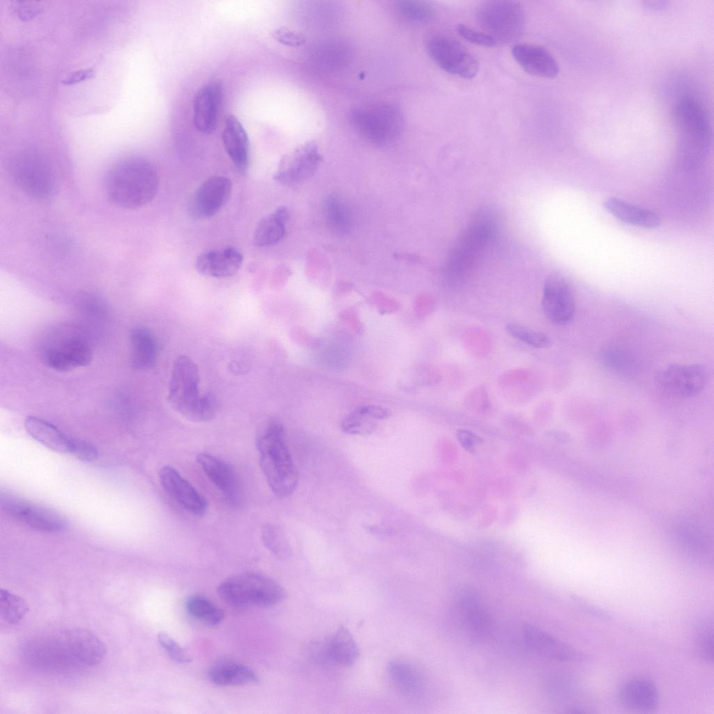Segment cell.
Wrapping results in <instances>:
<instances>
[{
	"mask_svg": "<svg viewBox=\"0 0 714 714\" xmlns=\"http://www.w3.org/2000/svg\"><path fill=\"white\" fill-rule=\"evenodd\" d=\"M105 655V646L97 636L77 628L35 636L21 649L22 658L29 667L54 673L96 667Z\"/></svg>",
	"mask_w": 714,
	"mask_h": 714,
	"instance_id": "1",
	"label": "cell"
},
{
	"mask_svg": "<svg viewBox=\"0 0 714 714\" xmlns=\"http://www.w3.org/2000/svg\"><path fill=\"white\" fill-rule=\"evenodd\" d=\"M105 191L114 204L136 209L151 202L158 189V174L147 158L135 155L122 158L107 172Z\"/></svg>",
	"mask_w": 714,
	"mask_h": 714,
	"instance_id": "2",
	"label": "cell"
},
{
	"mask_svg": "<svg viewBox=\"0 0 714 714\" xmlns=\"http://www.w3.org/2000/svg\"><path fill=\"white\" fill-rule=\"evenodd\" d=\"M259 464L272 492L287 497L296 489L298 474L287 443L281 420L272 417L259 427L256 436Z\"/></svg>",
	"mask_w": 714,
	"mask_h": 714,
	"instance_id": "3",
	"label": "cell"
},
{
	"mask_svg": "<svg viewBox=\"0 0 714 714\" xmlns=\"http://www.w3.org/2000/svg\"><path fill=\"white\" fill-rule=\"evenodd\" d=\"M199 369L188 356H178L173 364L168 386V401L172 407L188 420L205 423L213 418L218 403L211 393L199 389Z\"/></svg>",
	"mask_w": 714,
	"mask_h": 714,
	"instance_id": "4",
	"label": "cell"
},
{
	"mask_svg": "<svg viewBox=\"0 0 714 714\" xmlns=\"http://www.w3.org/2000/svg\"><path fill=\"white\" fill-rule=\"evenodd\" d=\"M499 229L498 218L489 210L476 213L455 243L446 260L445 271L450 279L466 275L491 245Z\"/></svg>",
	"mask_w": 714,
	"mask_h": 714,
	"instance_id": "5",
	"label": "cell"
},
{
	"mask_svg": "<svg viewBox=\"0 0 714 714\" xmlns=\"http://www.w3.org/2000/svg\"><path fill=\"white\" fill-rule=\"evenodd\" d=\"M681 158L690 164L703 159L708 151L711 130L706 111L690 96L682 98L673 110Z\"/></svg>",
	"mask_w": 714,
	"mask_h": 714,
	"instance_id": "6",
	"label": "cell"
},
{
	"mask_svg": "<svg viewBox=\"0 0 714 714\" xmlns=\"http://www.w3.org/2000/svg\"><path fill=\"white\" fill-rule=\"evenodd\" d=\"M220 598L235 608L269 607L285 598L283 588L275 580L258 573L246 572L230 577L218 588Z\"/></svg>",
	"mask_w": 714,
	"mask_h": 714,
	"instance_id": "7",
	"label": "cell"
},
{
	"mask_svg": "<svg viewBox=\"0 0 714 714\" xmlns=\"http://www.w3.org/2000/svg\"><path fill=\"white\" fill-rule=\"evenodd\" d=\"M349 120L365 139L378 146L394 142L400 136L404 125L400 108L390 102H381L353 109Z\"/></svg>",
	"mask_w": 714,
	"mask_h": 714,
	"instance_id": "8",
	"label": "cell"
},
{
	"mask_svg": "<svg viewBox=\"0 0 714 714\" xmlns=\"http://www.w3.org/2000/svg\"><path fill=\"white\" fill-rule=\"evenodd\" d=\"M483 32L497 44H508L519 38L525 27V13L521 4L512 0H492L481 3L476 11Z\"/></svg>",
	"mask_w": 714,
	"mask_h": 714,
	"instance_id": "9",
	"label": "cell"
},
{
	"mask_svg": "<svg viewBox=\"0 0 714 714\" xmlns=\"http://www.w3.org/2000/svg\"><path fill=\"white\" fill-rule=\"evenodd\" d=\"M9 172L15 184L27 196L45 200L56 192L57 181L48 161L32 151L15 155L9 164Z\"/></svg>",
	"mask_w": 714,
	"mask_h": 714,
	"instance_id": "10",
	"label": "cell"
},
{
	"mask_svg": "<svg viewBox=\"0 0 714 714\" xmlns=\"http://www.w3.org/2000/svg\"><path fill=\"white\" fill-rule=\"evenodd\" d=\"M427 50L434 63L450 74L471 79L478 72L477 60L455 40L442 36H433L427 43Z\"/></svg>",
	"mask_w": 714,
	"mask_h": 714,
	"instance_id": "11",
	"label": "cell"
},
{
	"mask_svg": "<svg viewBox=\"0 0 714 714\" xmlns=\"http://www.w3.org/2000/svg\"><path fill=\"white\" fill-rule=\"evenodd\" d=\"M707 379L705 367L699 364H672L664 367L656 374L657 387L664 393L678 398L698 395Z\"/></svg>",
	"mask_w": 714,
	"mask_h": 714,
	"instance_id": "12",
	"label": "cell"
},
{
	"mask_svg": "<svg viewBox=\"0 0 714 714\" xmlns=\"http://www.w3.org/2000/svg\"><path fill=\"white\" fill-rule=\"evenodd\" d=\"M322 156L316 142L299 145L280 160L273 178L284 185H296L310 178L317 170Z\"/></svg>",
	"mask_w": 714,
	"mask_h": 714,
	"instance_id": "13",
	"label": "cell"
},
{
	"mask_svg": "<svg viewBox=\"0 0 714 714\" xmlns=\"http://www.w3.org/2000/svg\"><path fill=\"white\" fill-rule=\"evenodd\" d=\"M1 506L10 516L38 531L56 533L66 528V520L57 512L12 495L1 494Z\"/></svg>",
	"mask_w": 714,
	"mask_h": 714,
	"instance_id": "14",
	"label": "cell"
},
{
	"mask_svg": "<svg viewBox=\"0 0 714 714\" xmlns=\"http://www.w3.org/2000/svg\"><path fill=\"white\" fill-rule=\"evenodd\" d=\"M542 307L546 317L555 324H566L573 317L575 310L574 292L568 281L561 275L552 274L546 279Z\"/></svg>",
	"mask_w": 714,
	"mask_h": 714,
	"instance_id": "15",
	"label": "cell"
},
{
	"mask_svg": "<svg viewBox=\"0 0 714 714\" xmlns=\"http://www.w3.org/2000/svg\"><path fill=\"white\" fill-rule=\"evenodd\" d=\"M231 191V181L223 176L205 180L196 190L189 202V213L195 219L214 216L226 204Z\"/></svg>",
	"mask_w": 714,
	"mask_h": 714,
	"instance_id": "16",
	"label": "cell"
},
{
	"mask_svg": "<svg viewBox=\"0 0 714 714\" xmlns=\"http://www.w3.org/2000/svg\"><path fill=\"white\" fill-rule=\"evenodd\" d=\"M43 358L50 368L60 372L88 365L93 357L89 345L75 337H64L46 346Z\"/></svg>",
	"mask_w": 714,
	"mask_h": 714,
	"instance_id": "17",
	"label": "cell"
},
{
	"mask_svg": "<svg viewBox=\"0 0 714 714\" xmlns=\"http://www.w3.org/2000/svg\"><path fill=\"white\" fill-rule=\"evenodd\" d=\"M196 461L228 503L233 506L241 503L240 482L234 468L229 462L206 453L197 454Z\"/></svg>",
	"mask_w": 714,
	"mask_h": 714,
	"instance_id": "18",
	"label": "cell"
},
{
	"mask_svg": "<svg viewBox=\"0 0 714 714\" xmlns=\"http://www.w3.org/2000/svg\"><path fill=\"white\" fill-rule=\"evenodd\" d=\"M159 479L165 491L185 510L197 516L205 514V498L177 470L164 466L159 471Z\"/></svg>",
	"mask_w": 714,
	"mask_h": 714,
	"instance_id": "19",
	"label": "cell"
},
{
	"mask_svg": "<svg viewBox=\"0 0 714 714\" xmlns=\"http://www.w3.org/2000/svg\"><path fill=\"white\" fill-rule=\"evenodd\" d=\"M222 96V84L218 80L209 82L197 91L193 100L192 118L200 132L209 135L215 130Z\"/></svg>",
	"mask_w": 714,
	"mask_h": 714,
	"instance_id": "20",
	"label": "cell"
},
{
	"mask_svg": "<svg viewBox=\"0 0 714 714\" xmlns=\"http://www.w3.org/2000/svg\"><path fill=\"white\" fill-rule=\"evenodd\" d=\"M457 607L464 625L473 638L483 639L488 635L491 618L475 590L462 589L457 595Z\"/></svg>",
	"mask_w": 714,
	"mask_h": 714,
	"instance_id": "21",
	"label": "cell"
},
{
	"mask_svg": "<svg viewBox=\"0 0 714 714\" xmlns=\"http://www.w3.org/2000/svg\"><path fill=\"white\" fill-rule=\"evenodd\" d=\"M512 55L518 65L531 75L554 79L559 73V65L546 48L536 45L521 43L513 46Z\"/></svg>",
	"mask_w": 714,
	"mask_h": 714,
	"instance_id": "22",
	"label": "cell"
},
{
	"mask_svg": "<svg viewBox=\"0 0 714 714\" xmlns=\"http://www.w3.org/2000/svg\"><path fill=\"white\" fill-rule=\"evenodd\" d=\"M241 252L233 246L207 250L196 259V268L204 275L225 278L234 275L243 263Z\"/></svg>",
	"mask_w": 714,
	"mask_h": 714,
	"instance_id": "23",
	"label": "cell"
},
{
	"mask_svg": "<svg viewBox=\"0 0 714 714\" xmlns=\"http://www.w3.org/2000/svg\"><path fill=\"white\" fill-rule=\"evenodd\" d=\"M621 705L637 712H651L655 710L660 702V696L655 683L645 677H634L625 681L618 690Z\"/></svg>",
	"mask_w": 714,
	"mask_h": 714,
	"instance_id": "24",
	"label": "cell"
},
{
	"mask_svg": "<svg viewBox=\"0 0 714 714\" xmlns=\"http://www.w3.org/2000/svg\"><path fill=\"white\" fill-rule=\"evenodd\" d=\"M524 639L528 646L536 653L549 659L561 662L575 661L581 655L574 648L531 625L523 628Z\"/></svg>",
	"mask_w": 714,
	"mask_h": 714,
	"instance_id": "25",
	"label": "cell"
},
{
	"mask_svg": "<svg viewBox=\"0 0 714 714\" xmlns=\"http://www.w3.org/2000/svg\"><path fill=\"white\" fill-rule=\"evenodd\" d=\"M222 139L234 165L239 172L245 174L249 165V140L243 126L233 114L225 119Z\"/></svg>",
	"mask_w": 714,
	"mask_h": 714,
	"instance_id": "26",
	"label": "cell"
},
{
	"mask_svg": "<svg viewBox=\"0 0 714 714\" xmlns=\"http://www.w3.org/2000/svg\"><path fill=\"white\" fill-rule=\"evenodd\" d=\"M603 207L613 217L633 226L654 229L659 227L661 222L660 216L655 212L616 197L605 199Z\"/></svg>",
	"mask_w": 714,
	"mask_h": 714,
	"instance_id": "27",
	"label": "cell"
},
{
	"mask_svg": "<svg viewBox=\"0 0 714 714\" xmlns=\"http://www.w3.org/2000/svg\"><path fill=\"white\" fill-rule=\"evenodd\" d=\"M130 364L135 369L147 370L156 363L158 347L152 333L143 326L134 328L130 336Z\"/></svg>",
	"mask_w": 714,
	"mask_h": 714,
	"instance_id": "28",
	"label": "cell"
},
{
	"mask_svg": "<svg viewBox=\"0 0 714 714\" xmlns=\"http://www.w3.org/2000/svg\"><path fill=\"white\" fill-rule=\"evenodd\" d=\"M289 218L287 207L280 206L262 218L258 223L252 243L256 247L268 248L279 243L285 236L286 224Z\"/></svg>",
	"mask_w": 714,
	"mask_h": 714,
	"instance_id": "29",
	"label": "cell"
},
{
	"mask_svg": "<svg viewBox=\"0 0 714 714\" xmlns=\"http://www.w3.org/2000/svg\"><path fill=\"white\" fill-rule=\"evenodd\" d=\"M24 427L33 439L47 448L59 453H70L72 439L53 424L40 418L28 416Z\"/></svg>",
	"mask_w": 714,
	"mask_h": 714,
	"instance_id": "30",
	"label": "cell"
},
{
	"mask_svg": "<svg viewBox=\"0 0 714 714\" xmlns=\"http://www.w3.org/2000/svg\"><path fill=\"white\" fill-rule=\"evenodd\" d=\"M387 671L392 683L402 695L412 698L422 692L423 678L412 664L394 660L389 662Z\"/></svg>",
	"mask_w": 714,
	"mask_h": 714,
	"instance_id": "31",
	"label": "cell"
},
{
	"mask_svg": "<svg viewBox=\"0 0 714 714\" xmlns=\"http://www.w3.org/2000/svg\"><path fill=\"white\" fill-rule=\"evenodd\" d=\"M325 651L331 661L344 667L354 664L359 655L356 641L349 630L344 626H340L330 637Z\"/></svg>",
	"mask_w": 714,
	"mask_h": 714,
	"instance_id": "32",
	"label": "cell"
},
{
	"mask_svg": "<svg viewBox=\"0 0 714 714\" xmlns=\"http://www.w3.org/2000/svg\"><path fill=\"white\" fill-rule=\"evenodd\" d=\"M208 675L213 683L220 686L243 685L258 679L257 674L250 667L231 661L214 665Z\"/></svg>",
	"mask_w": 714,
	"mask_h": 714,
	"instance_id": "33",
	"label": "cell"
},
{
	"mask_svg": "<svg viewBox=\"0 0 714 714\" xmlns=\"http://www.w3.org/2000/svg\"><path fill=\"white\" fill-rule=\"evenodd\" d=\"M323 209L326 222L333 231L342 235L351 231V212L346 202L339 196L329 195L324 200Z\"/></svg>",
	"mask_w": 714,
	"mask_h": 714,
	"instance_id": "34",
	"label": "cell"
},
{
	"mask_svg": "<svg viewBox=\"0 0 714 714\" xmlns=\"http://www.w3.org/2000/svg\"><path fill=\"white\" fill-rule=\"evenodd\" d=\"M545 690L552 701L569 706L575 712L572 701L578 697L580 690L573 678L563 674L552 676L546 681Z\"/></svg>",
	"mask_w": 714,
	"mask_h": 714,
	"instance_id": "35",
	"label": "cell"
},
{
	"mask_svg": "<svg viewBox=\"0 0 714 714\" xmlns=\"http://www.w3.org/2000/svg\"><path fill=\"white\" fill-rule=\"evenodd\" d=\"M185 608L193 618L208 625H219L224 618V613L207 598L193 595L185 601Z\"/></svg>",
	"mask_w": 714,
	"mask_h": 714,
	"instance_id": "36",
	"label": "cell"
},
{
	"mask_svg": "<svg viewBox=\"0 0 714 714\" xmlns=\"http://www.w3.org/2000/svg\"><path fill=\"white\" fill-rule=\"evenodd\" d=\"M29 607L21 597L7 589L0 590V616L1 619L9 624H17L25 616Z\"/></svg>",
	"mask_w": 714,
	"mask_h": 714,
	"instance_id": "37",
	"label": "cell"
},
{
	"mask_svg": "<svg viewBox=\"0 0 714 714\" xmlns=\"http://www.w3.org/2000/svg\"><path fill=\"white\" fill-rule=\"evenodd\" d=\"M261 537L265 547L276 557L284 559L290 554L289 545L279 527L272 524H264Z\"/></svg>",
	"mask_w": 714,
	"mask_h": 714,
	"instance_id": "38",
	"label": "cell"
},
{
	"mask_svg": "<svg viewBox=\"0 0 714 714\" xmlns=\"http://www.w3.org/2000/svg\"><path fill=\"white\" fill-rule=\"evenodd\" d=\"M377 428L376 420L356 409L347 415L341 423L342 430L349 434L368 435Z\"/></svg>",
	"mask_w": 714,
	"mask_h": 714,
	"instance_id": "39",
	"label": "cell"
},
{
	"mask_svg": "<svg viewBox=\"0 0 714 714\" xmlns=\"http://www.w3.org/2000/svg\"><path fill=\"white\" fill-rule=\"evenodd\" d=\"M600 358L606 367L620 372L630 370L635 364L629 351L615 345L605 348L601 351Z\"/></svg>",
	"mask_w": 714,
	"mask_h": 714,
	"instance_id": "40",
	"label": "cell"
},
{
	"mask_svg": "<svg viewBox=\"0 0 714 714\" xmlns=\"http://www.w3.org/2000/svg\"><path fill=\"white\" fill-rule=\"evenodd\" d=\"M694 644L697 653L704 660L712 662L713 660V623L704 621L695 630Z\"/></svg>",
	"mask_w": 714,
	"mask_h": 714,
	"instance_id": "41",
	"label": "cell"
},
{
	"mask_svg": "<svg viewBox=\"0 0 714 714\" xmlns=\"http://www.w3.org/2000/svg\"><path fill=\"white\" fill-rule=\"evenodd\" d=\"M506 331L512 337L536 348H546L551 345L549 337L544 333L516 324H509Z\"/></svg>",
	"mask_w": 714,
	"mask_h": 714,
	"instance_id": "42",
	"label": "cell"
},
{
	"mask_svg": "<svg viewBox=\"0 0 714 714\" xmlns=\"http://www.w3.org/2000/svg\"><path fill=\"white\" fill-rule=\"evenodd\" d=\"M397 8L403 17L416 22L428 20L433 10L432 5L425 1H402L397 3Z\"/></svg>",
	"mask_w": 714,
	"mask_h": 714,
	"instance_id": "43",
	"label": "cell"
},
{
	"mask_svg": "<svg viewBox=\"0 0 714 714\" xmlns=\"http://www.w3.org/2000/svg\"><path fill=\"white\" fill-rule=\"evenodd\" d=\"M158 640L174 661L178 663H188L191 661V657L185 650L166 632H160L158 635Z\"/></svg>",
	"mask_w": 714,
	"mask_h": 714,
	"instance_id": "44",
	"label": "cell"
},
{
	"mask_svg": "<svg viewBox=\"0 0 714 714\" xmlns=\"http://www.w3.org/2000/svg\"><path fill=\"white\" fill-rule=\"evenodd\" d=\"M271 35L277 42L288 47H298L305 43V37L302 33L287 27L275 29Z\"/></svg>",
	"mask_w": 714,
	"mask_h": 714,
	"instance_id": "45",
	"label": "cell"
},
{
	"mask_svg": "<svg viewBox=\"0 0 714 714\" xmlns=\"http://www.w3.org/2000/svg\"><path fill=\"white\" fill-rule=\"evenodd\" d=\"M457 31L466 40L471 43L483 47H494L496 45L494 40L481 31L475 30L464 24H459Z\"/></svg>",
	"mask_w": 714,
	"mask_h": 714,
	"instance_id": "46",
	"label": "cell"
},
{
	"mask_svg": "<svg viewBox=\"0 0 714 714\" xmlns=\"http://www.w3.org/2000/svg\"><path fill=\"white\" fill-rule=\"evenodd\" d=\"M70 453L82 461H93L98 458L97 448L91 443L77 439H72Z\"/></svg>",
	"mask_w": 714,
	"mask_h": 714,
	"instance_id": "47",
	"label": "cell"
},
{
	"mask_svg": "<svg viewBox=\"0 0 714 714\" xmlns=\"http://www.w3.org/2000/svg\"><path fill=\"white\" fill-rule=\"evenodd\" d=\"M360 412L375 420H384L391 415L390 409L379 405L367 404L356 408Z\"/></svg>",
	"mask_w": 714,
	"mask_h": 714,
	"instance_id": "48",
	"label": "cell"
},
{
	"mask_svg": "<svg viewBox=\"0 0 714 714\" xmlns=\"http://www.w3.org/2000/svg\"><path fill=\"white\" fill-rule=\"evenodd\" d=\"M94 77L93 69H82L70 73L62 82L66 85H72L91 79Z\"/></svg>",
	"mask_w": 714,
	"mask_h": 714,
	"instance_id": "49",
	"label": "cell"
},
{
	"mask_svg": "<svg viewBox=\"0 0 714 714\" xmlns=\"http://www.w3.org/2000/svg\"><path fill=\"white\" fill-rule=\"evenodd\" d=\"M457 434L462 444L468 449H473V446L479 440L478 436L468 430H459Z\"/></svg>",
	"mask_w": 714,
	"mask_h": 714,
	"instance_id": "50",
	"label": "cell"
},
{
	"mask_svg": "<svg viewBox=\"0 0 714 714\" xmlns=\"http://www.w3.org/2000/svg\"><path fill=\"white\" fill-rule=\"evenodd\" d=\"M24 3V2L21 3V5H19L18 9V16L23 20H29L36 16L38 11V8L31 6L33 5H29L30 2H26V4Z\"/></svg>",
	"mask_w": 714,
	"mask_h": 714,
	"instance_id": "51",
	"label": "cell"
},
{
	"mask_svg": "<svg viewBox=\"0 0 714 714\" xmlns=\"http://www.w3.org/2000/svg\"><path fill=\"white\" fill-rule=\"evenodd\" d=\"M579 602L583 606V607L585 608V609H586L592 614H595L597 616H601L602 618H606L608 616L606 612L602 611L600 609L596 608L595 606L587 602L584 600H579Z\"/></svg>",
	"mask_w": 714,
	"mask_h": 714,
	"instance_id": "52",
	"label": "cell"
},
{
	"mask_svg": "<svg viewBox=\"0 0 714 714\" xmlns=\"http://www.w3.org/2000/svg\"><path fill=\"white\" fill-rule=\"evenodd\" d=\"M366 529L369 532L377 537L386 536L390 533V530L378 525H367Z\"/></svg>",
	"mask_w": 714,
	"mask_h": 714,
	"instance_id": "53",
	"label": "cell"
}]
</instances>
